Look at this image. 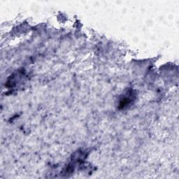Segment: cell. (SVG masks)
Returning a JSON list of instances; mask_svg holds the SVG:
<instances>
[{
	"label": "cell",
	"instance_id": "6da1fadb",
	"mask_svg": "<svg viewBox=\"0 0 179 179\" xmlns=\"http://www.w3.org/2000/svg\"><path fill=\"white\" fill-rule=\"evenodd\" d=\"M131 95V93L130 92L127 93L126 96H124L123 98L121 99L120 104V106L121 108H123H123L127 106V105H130V104L132 101V95Z\"/></svg>",
	"mask_w": 179,
	"mask_h": 179
}]
</instances>
